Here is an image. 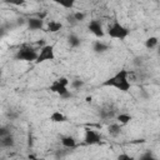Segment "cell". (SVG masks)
Instances as JSON below:
<instances>
[{
	"label": "cell",
	"instance_id": "obj_13",
	"mask_svg": "<svg viewBox=\"0 0 160 160\" xmlns=\"http://www.w3.org/2000/svg\"><path fill=\"white\" fill-rule=\"evenodd\" d=\"M50 120L52 122H65L66 121V116L64 114H61L60 111H54L50 115Z\"/></svg>",
	"mask_w": 160,
	"mask_h": 160
},
{
	"label": "cell",
	"instance_id": "obj_14",
	"mask_svg": "<svg viewBox=\"0 0 160 160\" xmlns=\"http://www.w3.org/2000/svg\"><path fill=\"white\" fill-rule=\"evenodd\" d=\"M68 42H69V45H70L71 48H78V46H80L81 40L79 39L78 35H75V34H70V35L68 36Z\"/></svg>",
	"mask_w": 160,
	"mask_h": 160
},
{
	"label": "cell",
	"instance_id": "obj_8",
	"mask_svg": "<svg viewBox=\"0 0 160 160\" xmlns=\"http://www.w3.org/2000/svg\"><path fill=\"white\" fill-rule=\"evenodd\" d=\"M28 26L30 30H41L44 26V20H40L39 18H30L28 19Z\"/></svg>",
	"mask_w": 160,
	"mask_h": 160
},
{
	"label": "cell",
	"instance_id": "obj_18",
	"mask_svg": "<svg viewBox=\"0 0 160 160\" xmlns=\"http://www.w3.org/2000/svg\"><path fill=\"white\" fill-rule=\"evenodd\" d=\"M99 115H100L101 119H111V118H114V110H111V109H101Z\"/></svg>",
	"mask_w": 160,
	"mask_h": 160
},
{
	"label": "cell",
	"instance_id": "obj_27",
	"mask_svg": "<svg viewBox=\"0 0 160 160\" xmlns=\"http://www.w3.org/2000/svg\"><path fill=\"white\" fill-rule=\"evenodd\" d=\"M132 144H139V142H145V140L144 139H138V140H135V141H131Z\"/></svg>",
	"mask_w": 160,
	"mask_h": 160
},
{
	"label": "cell",
	"instance_id": "obj_3",
	"mask_svg": "<svg viewBox=\"0 0 160 160\" xmlns=\"http://www.w3.org/2000/svg\"><path fill=\"white\" fill-rule=\"evenodd\" d=\"M36 58H38L36 50L30 46H22L15 54V59L21 60V61H35Z\"/></svg>",
	"mask_w": 160,
	"mask_h": 160
},
{
	"label": "cell",
	"instance_id": "obj_17",
	"mask_svg": "<svg viewBox=\"0 0 160 160\" xmlns=\"http://www.w3.org/2000/svg\"><path fill=\"white\" fill-rule=\"evenodd\" d=\"M158 42H159L158 38L150 36V38H148V39L145 40V46H146V49H154V48L158 45Z\"/></svg>",
	"mask_w": 160,
	"mask_h": 160
},
{
	"label": "cell",
	"instance_id": "obj_9",
	"mask_svg": "<svg viewBox=\"0 0 160 160\" xmlns=\"http://www.w3.org/2000/svg\"><path fill=\"white\" fill-rule=\"evenodd\" d=\"M14 145H15V139H14V135L11 132L0 139V148L9 149V148H12Z\"/></svg>",
	"mask_w": 160,
	"mask_h": 160
},
{
	"label": "cell",
	"instance_id": "obj_22",
	"mask_svg": "<svg viewBox=\"0 0 160 160\" xmlns=\"http://www.w3.org/2000/svg\"><path fill=\"white\" fill-rule=\"evenodd\" d=\"M8 134H10L9 128H6V126H0V139L4 138V136H6Z\"/></svg>",
	"mask_w": 160,
	"mask_h": 160
},
{
	"label": "cell",
	"instance_id": "obj_16",
	"mask_svg": "<svg viewBox=\"0 0 160 160\" xmlns=\"http://www.w3.org/2000/svg\"><path fill=\"white\" fill-rule=\"evenodd\" d=\"M116 120H118L120 124L125 125V124H128V122H130V121L132 120V116L129 115V114H119V115L116 116Z\"/></svg>",
	"mask_w": 160,
	"mask_h": 160
},
{
	"label": "cell",
	"instance_id": "obj_15",
	"mask_svg": "<svg viewBox=\"0 0 160 160\" xmlns=\"http://www.w3.org/2000/svg\"><path fill=\"white\" fill-rule=\"evenodd\" d=\"M61 28H62V24H61V22H59V21H50V22L48 24L46 31H49V32H56V31H59Z\"/></svg>",
	"mask_w": 160,
	"mask_h": 160
},
{
	"label": "cell",
	"instance_id": "obj_25",
	"mask_svg": "<svg viewBox=\"0 0 160 160\" xmlns=\"http://www.w3.org/2000/svg\"><path fill=\"white\" fill-rule=\"evenodd\" d=\"M118 160H135L132 156H130V155H128V154H120L119 156H118Z\"/></svg>",
	"mask_w": 160,
	"mask_h": 160
},
{
	"label": "cell",
	"instance_id": "obj_20",
	"mask_svg": "<svg viewBox=\"0 0 160 160\" xmlns=\"http://www.w3.org/2000/svg\"><path fill=\"white\" fill-rule=\"evenodd\" d=\"M72 18H74V20H75L76 22H80V21L85 20L86 15H85V12H81V11H76V12H74V14H72Z\"/></svg>",
	"mask_w": 160,
	"mask_h": 160
},
{
	"label": "cell",
	"instance_id": "obj_26",
	"mask_svg": "<svg viewBox=\"0 0 160 160\" xmlns=\"http://www.w3.org/2000/svg\"><path fill=\"white\" fill-rule=\"evenodd\" d=\"M68 21H69V22H71L72 25H74V24H76V21H75V20H74V18H72V14H70V15L68 16Z\"/></svg>",
	"mask_w": 160,
	"mask_h": 160
},
{
	"label": "cell",
	"instance_id": "obj_6",
	"mask_svg": "<svg viewBox=\"0 0 160 160\" xmlns=\"http://www.w3.org/2000/svg\"><path fill=\"white\" fill-rule=\"evenodd\" d=\"M85 144L88 145H94V144H99L101 140V136L99 132H96L92 129H86L85 130Z\"/></svg>",
	"mask_w": 160,
	"mask_h": 160
},
{
	"label": "cell",
	"instance_id": "obj_4",
	"mask_svg": "<svg viewBox=\"0 0 160 160\" xmlns=\"http://www.w3.org/2000/svg\"><path fill=\"white\" fill-rule=\"evenodd\" d=\"M55 59V54H54V45H44L40 49V52L38 54V58L35 60L36 64L48 61V60H54Z\"/></svg>",
	"mask_w": 160,
	"mask_h": 160
},
{
	"label": "cell",
	"instance_id": "obj_24",
	"mask_svg": "<svg viewBox=\"0 0 160 160\" xmlns=\"http://www.w3.org/2000/svg\"><path fill=\"white\" fill-rule=\"evenodd\" d=\"M56 81L59 82V84H61V85H64V86H68L69 85V80L66 79V78H64V76H61V78H59V79H56Z\"/></svg>",
	"mask_w": 160,
	"mask_h": 160
},
{
	"label": "cell",
	"instance_id": "obj_28",
	"mask_svg": "<svg viewBox=\"0 0 160 160\" xmlns=\"http://www.w3.org/2000/svg\"><path fill=\"white\" fill-rule=\"evenodd\" d=\"M29 158H30V159H31V160H44V159H39V158H35V156H34V155H30V156H29Z\"/></svg>",
	"mask_w": 160,
	"mask_h": 160
},
{
	"label": "cell",
	"instance_id": "obj_1",
	"mask_svg": "<svg viewBox=\"0 0 160 160\" xmlns=\"http://www.w3.org/2000/svg\"><path fill=\"white\" fill-rule=\"evenodd\" d=\"M129 71L122 69L119 72H116L114 76H111L110 79L105 80L102 82L104 86H112L120 91H129L131 88V84L129 81Z\"/></svg>",
	"mask_w": 160,
	"mask_h": 160
},
{
	"label": "cell",
	"instance_id": "obj_23",
	"mask_svg": "<svg viewBox=\"0 0 160 160\" xmlns=\"http://www.w3.org/2000/svg\"><path fill=\"white\" fill-rule=\"evenodd\" d=\"M84 85V82L81 81V80H72L71 81V86L74 88V89H79V88H81Z\"/></svg>",
	"mask_w": 160,
	"mask_h": 160
},
{
	"label": "cell",
	"instance_id": "obj_11",
	"mask_svg": "<svg viewBox=\"0 0 160 160\" xmlns=\"http://www.w3.org/2000/svg\"><path fill=\"white\" fill-rule=\"evenodd\" d=\"M108 132L110 134V136L116 138V136H119L120 132H121V126H120L118 122H112V124H110V125L108 126Z\"/></svg>",
	"mask_w": 160,
	"mask_h": 160
},
{
	"label": "cell",
	"instance_id": "obj_2",
	"mask_svg": "<svg viewBox=\"0 0 160 160\" xmlns=\"http://www.w3.org/2000/svg\"><path fill=\"white\" fill-rule=\"evenodd\" d=\"M130 34L129 29L125 28L124 25H121L119 21H114L111 26H109L108 29V35L112 39H120V40H124L128 35Z\"/></svg>",
	"mask_w": 160,
	"mask_h": 160
},
{
	"label": "cell",
	"instance_id": "obj_7",
	"mask_svg": "<svg viewBox=\"0 0 160 160\" xmlns=\"http://www.w3.org/2000/svg\"><path fill=\"white\" fill-rule=\"evenodd\" d=\"M88 29L90 30V32H92L96 38H102L104 36V30H102V25L99 20H91L88 25Z\"/></svg>",
	"mask_w": 160,
	"mask_h": 160
},
{
	"label": "cell",
	"instance_id": "obj_21",
	"mask_svg": "<svg viewBox=\"0 0 160 160\" xmlns=\"http://www.w3.org/2000/svg\"><path fill=\"white\" fill-rule=\"evenodd\" d=\"M58 4H59L60 6L66 8V9H71V8L74 6V1H72V0H68V1H58Z\"/></svg>",
	"mask_w": 160,
	"mask_h": 160
},
{
	"label": "cell",
	"instance_id": "obj_12",
	"mask_svg": "<svg viewBox=\"0 0 160 160\" xmlns=\"http://www.w3.org/2000/svg\"><path fill=\"white\" fill-rule=\"evenodd\" d=\"M92 50H94L96 54H102V52H105V51L109 50V46H108L106 44H104L102 41H99V40H98V41L94 42Z\"/></svg>",
	"mask_w": 160,
	"mask_h": 160
},
{
	"label": "cell",
	"instance_id": "obj_29",
	"mask_svg": "<svg viewBox=\"0 0 160 160\" xmlns=\"http://www.w3.org/2000/svg\"><path fill=\"white\" fill-rule=\"evenodd\" d=\"M1 74H2V71H1V69H0V78H1Z\"/></svg>",
	"mask_w": 160,
	"mask_h": 160
},
{
	"label": "cell",
	"instance_id": "obj_19",
	"mask_svg": "<svg viewBox=\"0 0 160 160\" xmlns=\"http://www.w3.org/2000/svg\"><path fill=\"white\" fill-rule=\"evenodd\" d=\"M138 160H158V158H156L151 151H145V152H142V154L139 156Z\"/></svg>",
	"mask_w": 160,
	"mask_h": 160
},
{
	"label": "cell",
	"instance_id": "obj_5",
	"mask_svg": "<svg viewBox=\"0 0 160 160\" xmlns=\"http://www.w3.org/2000/svg\"><path fill=\"white\" fill-rule=\"evenodd\" d=\"M49 90L50 91H52V92H55V94H58L61 99H69V98H71L72 95H71V92L68 90V86H64V85H61V84H59L56 80L49 86Z\"/></svg>",
	"mask_w": 160,
	"mask_h": 160
},
{
	"label": "cell",
	"instance_id": "obj_10",
	"mask_svg": "<svg viewBox=\"0 0 160 160\" xmlns=\"http://www.w3.org/2000/svg\"><path fill=\"white\" fill-rule=\"evenodd\" d=\"M61 145L65 149H74L76 146V141L72 136L68 135V136H61Z\"/></svg>",
	"mask_w": 160,
	"mask_h": 160
}]
</instances>
